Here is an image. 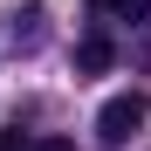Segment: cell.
Listing matches in <instances>:
<instances>
[{
	"instance_id": "4",
	"label": "cell",
	"mask_w": 151,
	"mask_h": 151,
	"mask_svg": "<svg viewBox=\"0 0 151 151\" xmlns=\"http://www.w3.org/2000/svg\"><path fill=\"white\" fill-rule=\"evenodd\" d=\"M0 151H35V144H28V137H21V124H14V131H7V137H0Z\"/></svg>"
},
{
	"instance_id": "2",
	"label": "cell",
	"mask_w": 151,
	"mask_h": 151,
	"mask_svg": "<svg viewBox=\"0 0 151 151\" xmlns=\"http://www.w3.org/2000/svg\"><path fill=\"white\" fill-rule=\"evenodd\" d=\"M110 62H117V41H110L103 28H89L83 41H76V69H83V76H103Z\"/></svg>"
},
{
	"instance_id": "1",
	"label": "cell",
	"mask_w": 151,
	"mask_h": 151,
	"mask_svg": "<svg viewBox=\"0 0 151 151\" xmlns=\"http://www.w3.org/2000/svg\"><path fill=\"white\" fill-rule=\"evenodd\" d=\"M144 117H151V96L144 89H117L103 110H96V137L103 144H131V131H144Z\"/></svg>"
},
{
	"instance_id": "3",
	"label": "cell",
	"mask_w": 151,
	"mask_h": 151,
	"mask_svg": "<svg viewBox=\"0 0 151 151\" xmlns=\"http://www.w3.org/2000/svg\"><path fill=\"white\" fill-rule=\"evenodd\" d=\"M96 14H103V21H131V28H137V21H151V0H96Z\"/></svg>"
},
{
	"instance_id": "5",
	"label": "cell",
	"mask_w": 151,
	"mask_h": 151,
	"mask_svg": "<svg viewBox=\"0 0 151 151\" xmlns=\"http://www.w3.org/2000/svg\"><path fill=\"white\" fill-rule=\"evenodd\" d=\"M35 151H76L69 137H35Z\"/></svg>"
}]
</instances>
